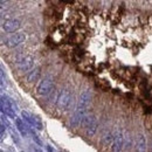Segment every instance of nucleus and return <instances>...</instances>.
I'll return each mask as SVG.
<instances>
[{
	"instance_id": "4",
	"label": "nucleus",
	"mask_w": 152,
	"mask_h": 152,
	"mask_svg": "<svg viewBox=\"0 0 152 152\" xmlns=\"http://www.w3.org/2000/svg\"><path fill=\"white\" fill-rule=\"evenodd\" d=\"M52 90H54V83H53V80L50 77L43 78L39 83L38 88H37V93L40 96H47L48 94L52 93Z\"/></svg>"
},
{
	"instance_id": "14",
	"label": "nucleus",
	"mask_w": 152,
	"mask_h": 152,
	"mask_svg": "<svg viewBox=\"0 0 152 152\" xmlns=\"http://www.w3.org/2000/svg\"><path fill=\"white\" fill-rule=\"evenodd\" d=\"M97 119H96V117L94 116V115H86L84 116V118H83V121H82V125L84 126V129L87 128V126H89L91 123H94V122H96Z\"/></svg>"
},
{
	"instance_id": "18",
	"label": "nucleus",
	"mask_w": 152,
	"mask_h": 152,
	"mask_svg": "<svg viewBox=\"0 0 152 152\" xmlns=\"http://www.w3.org/2000/svg\"><path fill=\"white\" fill-rule=\"evenodd\" d=\"M10 133H11V136H12V139L18 144V143H19V137H18V134L14 132V130H13L11 126H10Z\"/></svg>"
},
{
	"instance_id": "9",
	"label": "nucleus",
	"mask_w": 152,
	"mask_h": 152,
	"mask_svg": "<svg viewBox=\"0 0 152 152\" xmlns=\"http://www.w3.org/2000/svg\"><path fill=\"white\" fill-rule=\"evenodd\" d=\"M123 146H124V136H123V133L119 131V132H117L115 134L113 144H111V151H121L123 149Z\"/></svg>"
},
{
	"instance_id": "1",
	"label": "nucleus",
	"mask_w": 152,
	"mask_h": 152,
	"mask_svg": "<svg viewBox=\"0 0 152 152\" xmlns=\"http://www.w3.org/2000/svg\"><path fill=\"white\" fill-rule=\"evenodd\" d=\"M15 111H18V105L15 104V102L8 96H1V113L7 117L15 118Z\"/></svg>"
},
{
	"instance_id": "21",
	"label": "nucleus",
	"mask_w": 152,
	"mask_h": 152,
	"mask_svg": "<svg viewBox=\"0 0 152 152\" xmlns=\"http://www.w3.org/2000/svg\"><path fill=\"white\" fill-rule=\"evenodd\" d=\"M7 1H8V0H0V2H1V5H4V4H5V2H7Z\"/></svg>"
},
{
	"instance_id": "11",
	"label": "nucleus",
	"mask_w": 152,
	"mask_h": 152,
	"mask_svg": "<svg viewBox=\"0 0 152 152\" xmlns=\"http://www.w3.org/2000/svg\"><path fill=\"white\" fill-rule=\"evenodd\" d=\"M136 150L139 152L146 151V140L143 133H138L136 136Z\"/></svg>"
},
{
	"instance_id": "5",
	"label": "nucleus",
	"mask_w": 152,
	"mask_h": 152,
	"mask_svg": "<svg viewBox=\"0 0 152 152\" xmlns=\"http://www.w3.org/2000/svg\"><path fill=\"white\" fill-rule=\"evenodd\" d=\"M91 98H93V94L90 90H84L81 93L80 98H78V103L76 105V108H81V109H87L89 108L90 103H91Z\"/></svg>"
},
{
	"instance_id": "19",
	"label": "nucleus",
	"mask_w": 152,
	"mask_h": 152,
	"mask_svg": "<svg viewBox=\"0 0 152 152\" xmlns=\"http://www.w3.org/2000/svg\"><path fill=\"white\" fill-rule=\"evenodd\" d=\"M0 134H1V139H2V136H4V133H5V130H6V124L1 121V125H0Z\"/></svg>"
},
{
	"instance_id": "13",
	"label": "nucleus",
	"mask_w": 152,
	"mask_h": 152,
	"mask_svg": "<svg viewBox=\"0 0 152 152\" xmlns=\"http://www.w3.org/2000/svg\"><path fill=\"white\" fill-rule=\"evenodd\" d=\"M97 128H98V123H97V121L94 122V123H91L89 126H87V128H86L87 136H88V137H93V136L97 132Z\"/></svg>"
},
{
	"instance_id": "15",
	"label": "nucleus",
	"mask_w": 152,
	"mask_h": 152,
	"mask_svg": "<svg viewBox=\"0 0 152 152\" xmlns=\"http://www.w3.org/2000/svg\"><path fill=\"white\" fill-rule=\"evenodd\" d=\"M114 134L111 132H107L104 133V136L102 137V142L104 145H109V144H113V140H114Z\"/></svg>"
},
{
	"instance_id": "8",
	"label": "nucleus",
	"mask_w": 152,
	"mask_h": 152,
	"mask_svg": "<svg viewBox=\"0 0 152 152\" xmlns=\"http://www.w3.org/2000/svg\"><path fill=\"white\" fill-rule=\"evenodd\" d=\"M25 40H26V35L22 34V33H18V34H14V35L10 37L6 40V46L8 48H14V47L21 45Z\"/></svg>"
},
{
	"instance_id": "20",
	"label": "nucleus",
	"mask_w": 152,
	"mask_h": 152,
	"mask_svg": "<svg viewBox=\"0 0 152 152\" xmlns=\"http://www.w3.org/2000/svg\"><path fill=\"white\" fill-rule=\"evenodd\" d=\"M47 149H48L49 151H54V149H53V148H50V145H47Z\"/></svg>"
},
{
	"instance_id": "2",
	"label": "nucleus",
	"mask_w": 152,
	"mask_h": 152,
	"mask_svg": "<svg viewBox=\"0 0 152 152\" xmlns=\"http://www.w3.org/2000/svg\"><path fill=\"white\" fill-rule=\"evenodd\" d=\"M72 99H73V95L70 93V90L68 89H62L56 98V107L60 110H63V109H67L69 107V104L72 103Z\"/></svg>"
},
{
	"instance_id": "7",
	"label": "nucleus",
	"mask_w": 152,
	"mask_h": 152,
	"mask_svg": "<svg viewBox=\"0 0 152 152\" xmlns=\"http://www.w3.org/2000/svg\"><path fill=\"white\" fill-rule=\"evenodd\" d=\"M86 115H87V109L76 108L75 113H74L72 119H70V125L76 128V126H78L80 124H82V121H83V118H84Z\"/></svg>"
},
{
	"instance_id": "17",
	"label": "nucleus",
	"mask_w": 152,
	"mask_h": 152,
	"mask_svg": "<svg viewBox=\"0 0 152 152\" xmlns=\"http://www.w3.org/2000/svg\"><path fill=\"white\" fill-rule=\"evenodd\" d=\"M21 115H22L23 119L27 122V124H29V125L33 126V115H31L29 113H27V111H22Z\"/></svg>"
},
{
	"instance_id": "10",
	"label": "nucleus",
	"mask_w": 152,
	"mask_h": 152,
	"mask_svg": "<svg viewBox=\"0 0 152 152\" xmlns=\"http://www.w3.org/2000/svg\"><path fill=\"white\" fill-rule=\"evenodd\" d=\"M40 76H41V68L40 67L33 68L29 70V73L26 76V81L27 83H35L37 81H39Z\"/></svg>"
},
{
	"instance_id": "6",
	"label": "nucleus",
	"mask_w": 152,
	"mask_h": 152,
	"mask_svg": "<svg viewBox=\"0 0 152 152\" xmlns=\"http://www.w3.org/2000/svg\"><path fill=\"white\" fill-rule=\"evenodd\" d=\"M20 27H21V22L18 19H8L4 21V23H2V28L6 33H14Z\"/></svg>"
},
{
	"instance_id": "12",
	"label": "nucleus",
	"mask_w": 152,
	"mask_h": 152,
	"mask_svg": "<svg viewBox=\"0 0 152 152\" xmlns=\"http://www.w3.org/2000/svg\"><path fill=\"white\" fill-rule=\"evenodd\" d=\"M15 119V125H17V128H18V130H19V132L23 136V137H27V134L29 132V128H28V125L27 124H25L23 122H22V119L19 118V117H15L14 118Z\"/></svg>"
},
{
	"instance_id": "16",
	"label": "nucleus",
	"mask_w": 152,
	"mask_h": 152,
	"mask_svg": "<svg viewBox=\"0 0 152 152\" xmlns=\"http://www.w3.org/2000/svg\"><path fill=\"white\" fill-rule=\"evenodd\" d=\"M33 126L37 128L38 130H42V122H41V118L37 116V115H33Z\"/></svg>"
},
{
	"instance_id": "3",
	"label": "nucleus",
	"mask_w": 152,
	"mask_h": 152,
	"mask_svg": "<svg viewBox=\"0 0 152 152\" xmlns=\"http://www.w3.org/2000/svg\"><path fill=\"white\" fill-rule=\"evenodd\" d=\"M17 66L20 72H29L34 67V57L31 55H21L17 60Z\"/></svg>"
}]
</instances>
